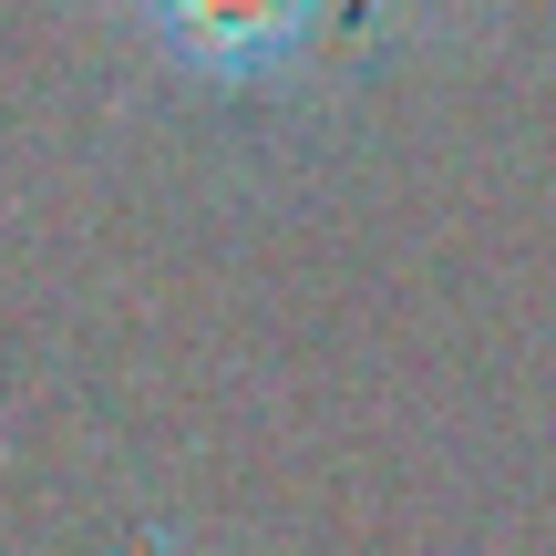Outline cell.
<instances>
[{
    "instance_id": "6da1fadb",
    "label": "cell",
    "mask_w": 556,
    "mask_h": 556,
    "mask_svg": "<svg viewBox=\"0 0 556 556\" xmlns=\"http://www.w3.org/2000/svg\"><path fill=\"white\" fill-rule=\"evenodd\" d=\"M135 11H144V31H155L186 73H206V83H268V73L299 62L319 0H135Z\"/></svg>"
}]
</instances>
